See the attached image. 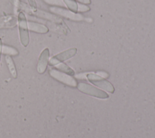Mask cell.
<instances>
[{
    "label": "cell",
    "instance_id": "4",
    "mask_svg": "<svg viewBox=\"0 0 155 138\" xmlns=\"http://www.w3.org/2000/svg\"><path fill=\"white\" fill-rule=\"evenodd\" d=\"M50 10L51 13L61 16L65 18L74 21H82L85 20V18L81 14L74 13L70 10L65 9L62 7L51 6L50 7Z\"/></svg>",
    "mask_w": 155,
    "mask_h": 138
},
{
    "label": "cell",
    "instance_id": "8",
    "mask_svg": "<svg viewBox=\"0 0 155 138\" xmlns=\"http://www.w3.org/2000/svg\"><path fill=\"white\" fill-rule=\"evenodd\" d=\"M18 18L13 15H6L0 17V29L12 28L16 27Z\"/></svg>",
    "mask_w": 155,
    "mask_h": 138
},
{
    "label": "cell",
    "instance_id": "3",
    "mask_svg": "<svg viewBox=\"0 0 155 138\" xmlns=\"http://www.w3.org/2000/svg\"><path fill=\"white\" fill-rule=\"evenodd\" d=\"M77 87L80 91L93 97L100 99H107L109 97V95L105 91L85 82L79 83L77 85Z\"/></svg>",
    "mask_w": 155,
    "mask_h": 138
},
{
    "label": "cell",
    "instance_id": "17",
    "mask_svg": "<svg viewBox=\"0 0 155 138\" xmlns=\"http://www.w3.org/2000/svg\"><path fill=\"white\" fill-rule=\"evenodd\" d=\"M2 39L0 38V62H1V54H2Z\"/></svg>",
    "mask_w": 155,
    "mask_h": 138
},
{
    "label": "cell",
    "instance_id": "12",
    "mask_svg": "<svg viewBox=\"0 0 155 138\" xmlns=\"http://www.w3.org/2000/svg\"><path fill=\"white\" fill-rule=\"evenodd\" d=\"M2 53L9 56H17L19 54V52L16 48L6 45H2Z\"/></svg>",
    "mask_w": 155,
    "mask_h": 138
},
{
    "label": "cell",
    "instance_id": "15",
    "mask_svg": "<svg viewBox=\"0 0 155 138\" xmlns=\"http://www.w3.org/2000/svg\"><path fill=\"white\" fill-rule=\"evenodd\" d=\"M29 6L32 9H36L37 8V4L36 2V0H27Z\"/></svg>",
    "mask_w": 155,
    "mask_h": 138
},
{
    "label": "cell",
    "instance_id": "13",
    "mask_svg": "<svg viewBox=\"0 0 155 138\" xmlns=\"http://www.w3.org/2000/svg\"><path fill=\"white\" fill-rule=\"evenodd\" d=\"M45 3L53 5L54 7H66L63 0H43Z\"/></svg>",
    "mask_w": 155,
    "mask_h": 138
},
{
    "label": "cell",
    "instance_id": "16",
    "mask_svg": "<svg viewBox=\"0 0 155 138\" xmlns=\"http://www.w3.org/2000/svg\"><path fill=\"white\" fill-rule=\"evenodd\" d=\"M78 1L79 2L82 3L83 4H90L91 3V1L90 0H76Z\"/></svg>",
    "mask_w": 155,
    "mask_h": 138
},
{
    "label": "cell",
    "instance_id": "2",
    "mask_svg": "<svg viewBox=\"0 0 155 138\" xmlns=\"http://www.w3.org/2000/svg\"><path fill=\"white\" fill-rule=\"evenodd\" d=\"M87 79L93 85L104 90L109 93H113L114 91V88L113 85L105 79L93 73H90L87 74Z\"/></svg>",
    "mask_w": 155,
    "mask_h": 138
},
{
    "label": "cell",
    "instance_id": "14",
    "mask_svg": "<svg viewBox=\"0 0 155 138\" xmlns=\"http://www.w3.org/2000/svg\"><path fill=\"white\" fill-rule=\"evenodd\" d=\"M90 10V7L85 4L78 3V12L82 13V12H87Z\"/></svg>",
    "mask_w": 155,
    "mask_h": 138
},
{
    "label": "cell",
    "instance_id": "6",
    "mask_svg": "<svg viewBox=\"0 0 155 138\" xmlns=\"http://www.w3.org/2000/svg\"><path fill=\"white\" fill-rule=\"evenodd\" d=\"M78 50L76 48H71L67 49L60 53L53 56L48 62V64L51 66H55L58 64L67 61L74 56L77 53Z\"/></svg>",
    "mask_w": 155,
    "mask_h": 138
},
{
    "label": "cell",
    "instance_id": "7",
    "mask_svg": "<svg viewBox=\"0 0 155 138\" xmlns=\"http://www.w3.org/2000/svg\"><path fill=\"white\" fill-rule=\"evenodd\" d=\"M50 51L48 48L43 50L39 57L37 64V71L39 74H43L47 70L49 62Z\"/></svg>",
    "mask_w": 155,
    "mask_h": 138
},
{
    "label": "cell",
    "instance_id": "11",
    "mask_svg": "<svg viewBox=\"0 0 155 138\" xmlns=\"http://www.w3.org/2000/svg\"><path fill=\"white\" fill-rule=\"evenodd\" d=\"M54 67L59 71L63 72L64 73H66L70 76H74L75 74L74 70L71 68H70V67H68L67 65H66L63 62H60L57 65H56Z\"/></svg>",
    "mask_w": 155,
    "mask_h": 138
},
{
    "label": "cell",
    "instance_id": "9",
    "mask_svg": "<svg viewBox=\"0 0 155 138\" xmlns=\"http://www.w3.org/2000/svg\"><path fill=\"white\" fill-rule=\"evenodd\" d=\"M28 27L29 30L38 33L44 34L49 31L48 28L46 25L33 21L28 22Z\"/></svg>",
    "mask_w": 155,
    "mask_h": 138
},
{
    "label": "cell",
    "instance_id": "10",
    "mask_svg": "<svg viewBox=\"0 0 155 138\" xmlns=\"http://www.w3.org/2000/svg\"><path fill=\"white\" fill-rule=\"evenodd\" d=\"M5 62L7 64V66L8 67V69L13 76V78H16L18 76V73H17V70L15 66V64L14 63V61L11 57V56L9 55H5Z\"/></svg>",
    "mask_w": 155,
    "mask_h": 138
},
{
    "label": "cell",
    "instance_id": "1",
    "mask_svg": "<svg viewBox=\"0 0 155 138\" xmlns=\"http://www.w3.org/2000/svg\"><path fill=\"white\" fill-rule=\"evenodd\" d=\"M18 24L19 34L21 44L26 47L30 42V36L28 32V22L24 12H19L18 16Z\"/></svg>",
    "mask_w": 155,
    "mask_h": 138
},
{
    "label": "cell",
    "instance_id": "5",
    "mask_svg": "<svg viewBox=\"0 0 155 138\" xmlns=\"http://www.w3.org/2000/svg\"><path fill=\"white\" fill-rule=\"evenodd\" d=\"M50 75L54 78V79L57 80L59 82H61L67 85L75 87H77V82L71 76H70L66 73L61 72L56 69H50L49 70Z\"/></svg>",
    "mask_w": 155,
    "mask_h": 138
}]
</instances>
